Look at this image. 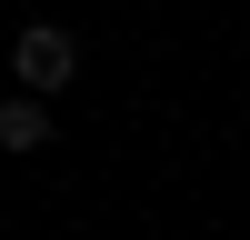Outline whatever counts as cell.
I'll list each match as a JSON object with an SVG mask.
<instances>
[{"label":"cell","instance_id":"obj_1","mask_svg":"<svg viewBox=\"0 0 250 240\" xmlns=\"http://www.w3.org/2000/svg\"><path fill=\"white\" fill-rule=\"evenodd\" d=\"M10 80L20 90H40V100H60L80 80V30H60V20H30V30L10 40Z\"/></svg>","mask_w":250,"mask_h":240},{"label":"cell","instance_id":"obj_2","mask_svg":"<svg viewBox=\"0 0 250 240\" xmlns=\"http://www.w3.org/2000/svg\"><path fill=\"white\" fill-rule=\"evenodd\" d=\"M0 150H20V160L50 150V100H40V90H10V100H0Z\"/></svg>","mask_w":250,"mask_h":240}]
</instances>
